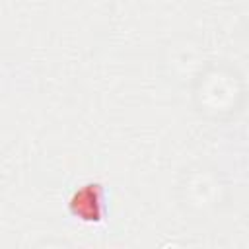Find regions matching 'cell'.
<instances>
[{"instance_id": "1", "label": "cell", "mask_w": 249, "mask_h": 249, "mask_svg": "<svg viewBox=\"0 0 249 249\" xmlns=\"http://www.w3.org/2000/svg\"><path fill=\"white\" fill-rule=\"evenodd\" d=\"M105 200L107 196H105L103 185L97 181H88L72 193L68 206H70V212L84 222H101L107 212Z\"/></svg>"}]
</instances>
